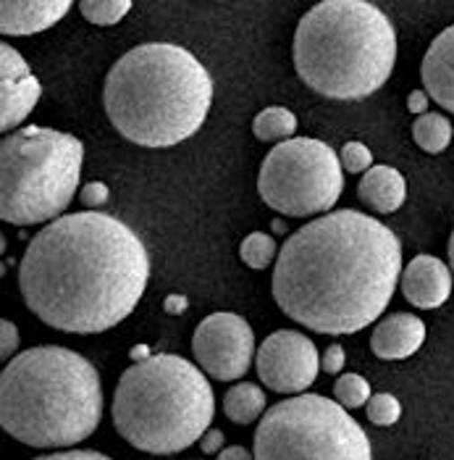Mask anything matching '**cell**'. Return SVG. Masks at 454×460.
I'll use <instances>...</instances> for the list:
<instances>
[{
  "instance_id": "obj_1",
  "label": "cell",
  "mask_w": 454,
  "mask_h": 460,
  "mask_svg": "<svg viewBox=\"0 0 454 460\" xmlns=\"http://www.w3.org/2000/svg\"><path fill=\"white\" fill-rule=\"evenodd\" d=\"M150 258L135 229L100 211L39 229L19 263L27 308L53 329L100 334L127 319L147 287Z\"/></svg>"
},
{
  "instance_id": "obj_2",
  "label": "cell",
  "mask_w": 454,
  "mask_h": 460,
  "mask_svg": "<svg viewBox=\"0 0 454 460\" xmlns=\"http://www.w3.org/2000/svg\"><path fill=\"white\" fill-rule=\"evenodd\" d=\"M402 274L397 234L360 211L323 213L279 250L274 300L320 334H354L389 308Z\"/></svg>"
},
{
  "instance_id": "obj_3",
  "label": "cell",
  "mask_w": 454,
  "mask_h": 460,
  "mask_svg": "<svg viewBox=\"0 0 454 460\" xmlns=\"http://www.w3.org/2000/svg\"><path fill=\"white\" fill-rule=\"evenodd\" d=\"M213 103V79L197 56L171 42L124 53L105 76L103 106L121 137L142 147L189 140Z\"/></svg>"
},
{
  "instance_id": "obj_4",
  "label": "cell",
  "mask_w": 454,
  "mask_h": 460,
  "mask_svg": "<svg viewBox=\"0 0 454 460\" xmlns=\"http://www.w3.org/2000/svg\"><path fill=\"white\" fill-rule=\"evenodd\" d=\"M103 419L98 368L69 348L39 345L0 374V426L22 445L56 450L84 442Z\"/></svg>"
},
{
  "instance_id": "obj_5",
  "label": "cell",
  "mask_w": 454,
  "mask_h": 460,
  "mask_svg": "<svg viewBox=\"0 0 454 460\" xmlns=\"http://www.w3.org/2000/svg\"><path fill=\"white\" fill-rule=\"evenodd\" d=\"M292 56L300 79L318 95L362 101L389 82L397 32L373 3L326 0L300 19Z\"/></svg>"
},
{
  "instance_id": "obj_6",
  "label": "cell",
  "mask_w": 454,
  "mask_h": 460,
  "mask_svg": "<svg viewBox=\"0 0 454 460\" xmlns=\"http://www.w3.org/2000/svg\"><path fill=\"white\" fill-rule=\"evenodd\" d=\"M113 426L142 453L174 456L203 439L215 413V397L205 374L163 353L127 368L113 394Z\"/></svg>"
},
{
  "instance_id": "obj_7",
  "label": "cell",
  "mask_w": 454,
  "mask_h": 460,
  "mask_svg": "<svg viewBox=\"0 0 454 460\" xmlns=\"http://www.w3.org/2000/svg\"><path fill=\"white\" fill-rule=\"evenodd\" d=\"M84 147L74 135L24 127L0 142V218L32 226L61 218L82 177Z\"/></svg>"
},
{
  "instance_id": "obj_8",
  "label": "cell",
  "mask_w": 454,
  "mask_h": 460,
  "mask_svg": "<svg viewBox=\"0 0 454 460\" xmlns=\"http://www.w3.org/2000/svg\"><path fill=\"white\" fill-rule=\"evenodd\" d=\"M255 460H371V439L336 400L300 394L266 411Z\"/></svg>"
},
{
  "instance_id": "obj_9",
  "label": "cell",
  "mask_w": 454,
  "mask_h": 460,
  "mask_svg": "<svg viewBox=\"0 0 454 460\" xmlns=\"http://www.w3.org/2000/svg\"><path fill=\"white\" fill-rule=\"evenodd\" d=\"M345 187V169L336 150L313 137L279 142L263 161L258 192L274 211L294 218L328 213Z\"/></svg>"
},
{
  "instance_id": "obj_10",
  "label": "cell",
  "mask_w": 454,
  "mask_h": 460,
  "mask_svg": "<svg viewBox=\"0 0 454 460\" xmlns=\"http://www.w3.org/2000/svg\"><path fill=\"white\" fill-rule=\"evenodd\" d=\"M192 353L208 376L218 382H234L252 366L255 334L240 314L218 311L197 323Z\"/></svg>"
},
{
  "instance_id": "obj_11",
  "label": "cell",
  "mask_w": 454,
  "mask_h": 460,
  "mask_svg": "<svg viewBox=\"0 0 454 460\" xmlns=\"http://www.w3.org/2000/svg\"><path fill=\"white\" fill-rule=\"evenodd\" d=\"M258 376L268 390L279 394H300L305 392L320 371V355L313 340L300 332L281 329L263 340L255 353Z\"/></svg>"
},
{
  "instance_id": "obj_12",
  "label": "cell",
  "mask_w": 454,
  "mask_h": 460,
  "mask_svg": "<svg viewBox=\"0 0 454 460\" xmlns=\"http://www.w3.org/2000/svg\"><path fill=\"white\" fill-rule=\"evenodd\" d=\"M0 129L11 132L35 111L42 87L22 53L8 42L0 45Z\"/></svg>"
},
{
  "instance_id": "obj_13",
  "label": "cell",
  "mask_w": 454,
  "mask_h": 460,
  "mask_svg": "<svg viewBox=\"0 0 454 460\" xmlns=\"http://www.w3.org/2000/svg\"><path fill=\"white\" fill-rule=\"evenodd\" d=\"M452 269L436 255H418L402 271V292L415 308L431 311L450 300L452 295Z\"/></svg>"
},
{
  "instance_id": "obj_14",
  "label": "cell",
  "mask_w": 454,
  "mask_h": 460,
  "mask_svg": "<svg viewBox=\"0 0 454 460\" xmlns=\"http://www.w3.org/2000/svg\"><path fill=\"white\" fill-rule=\"evenodd\" d=\"M69 8V0H3L0 32L11 37L35 35L61 22Z\"/></svg>"
},
{
  "instance_id": "obj_15",
  "label": "cell",
  "mask_w": 454,
  "mask_h": 460,
  "mask_svg": "<svg viewBox=\"0 0 454 460\" xmlns=\"http://www.w3.org/2000/svg\"><path fill=\"white\" fill-rule=\"evenodd\" d=\"M420 76L428 98L454 113V24L447 27L425 50Z\"/></svg>"
},
{
  "instance_id": "obj_16",
  "label": "cell",
  "mask_w": 454,
  "mask_h": 460,
  "mask_svg": "<svg viewBox=\"0 0 454 460\" xmlns=\"http://www.w3.org/2000/svg\"><path fill=\"white\" fill-rule=\"evenodd\" d=\"M425 340V323L413 314H394L379 321L371 337V350L384 360H405L420 350Z\"/></svg>"
},
{
  "instance_id": "obj_17",
  "label": "cell",
  "mask_w": 454,
  "mask_h": 460,
  "mask_svg": "<svg viewBox=\"0 0 454 460\" xmlns=\"http://www.w3.org/2000/svg\"><path fill=\"white\" fill-rule=\"evenodd\" d=\"M357 198L373 211L394 213L402 208V203L407 198V184L397 169L373 166L371 172H365V177L360 179Z\"/></svg>"
},
{
  "instance_id": "obj_18",
  "label": "cell",
  "mask_w": 454,
  "mask_h": 460,
  "mask_svg": "<svg viewBox=\"0 0 454 460\" xmlns=\"http://www.w3.org/2000/svg\"><path fill=\"white\" fill-rule=\"evenodd\" d=\"M263 408H266V394L252 382H242L223 394V413L234 424H252L255 419H260Z\"/></svg>"
},
{
  "instance_id": "obj_19",
  "label": "cell",
  "mask_w": 454,
  "mask_h": 460,
  "mask_svg": "<svg viewBox=\"0 0 454 460\" xmlns=\"http://www.w3.org/2000/svg\"><path fill=\"white\" fill-rule=\"evenodd\" d=\"M252 132L260 142H286L294 140L297 116L289 108L271 106L260 111L252 121Z\"/></svg>"
},
{
  "instance_id": "obj_20",
  "label": "cell",
  "mask_w": 454,
  "mask_h": 460,
  "mask_svg": "<svg viewBox=\"0 0 454 460\" xmlns=\"http://www.w3.org/2000/svg\"><path fill=\"white\" fill-rule=\"evenodd\" d=\"M413 137L418 142L420 150L436 155V153L447 150V145L452 142V124L441 113H423L413 124Z\"/></svg>"
},
{
  "instance_id": "obj_21",
  "label": "cell",
  "mask_w": 454,
  "mask_h": 460,
  "mask_svg": "<svg viewBox=\"0 0 454 460\" xmlns=\"http://www.w3.org/2000/svg\"><path fill=\"white\" fill-rule=\"evenodd\" d=\"M279 255V248L274 243L271 234H263V232H252L247 234L240 245V258L245 261L249 269L255 271H263L266 266H271V261Z\"/></svg>"
},
{
  "instance_id": "obj_22",
  "label": "cell",
  "mask_w": 454,
  "mask_h": 460,
  "mask_svg": "<svg viewBox=\"0 0 454 460\" xmlns=\"http://www.w3.org/2000/svg\"><path fill=\"white\" fill-rule=\"evenodd\" d=\"M79 11L87 22L110 27V24H118L132 11V3L129 0H84L79 3Z\"/></svg>"
},
{
  "instance_id": "obj_23",
  "label": "cell",
  "mask_w": 454,
  "mask_h": 460,
  "mask_svg": "<svg viewBox=\"0 0 454 460\" xmlns=\"http://www.w3.org/2000/svg\"><path fill=\"white\" fill-rule=\"evenodd\" d=\"M334 397L339 405H345L347 411L362 408L371 400V385L360 376V374H345L336 379L334 385Z\"/></svg>"
},
{
  "instance_id": "obj_24",
  "label": "cell",
  "mask_w": 454,
  "mask_h": 460,
  "mask_svg": "<svg viewBox=\"0 0 454 460\" xmlns=\"http://www.w3.org/2000/svg\"><path fill=\"white\" fill-rule=\"evenodd\" d=\"M365 413H368V421L376 426H391L399 421L402 416V405L394 394H371L368 405H365Z\"/></svg>"
},
{
  "instance_id": "obj_25",
  "label": "cell",
  "mask_w": 454,
  "mask_h": 460,
  "mask_svg": "<svg viewBox=\"0 0 454 460\" xmlns=\"http://www.w3.org/2000/svg\"><path fill=\"white\" fill-rule=\"evenodd\" d=\"M342 169H347L350 174H362L373 169V155L362 142H347L339 153Z\"/></svg>"
},
{
  "instance_id": "obj_26",
  "label": "cell",
  "mask_w": 454,
  "mask_h": 460,
  "mask_svg": "<svg viewBox=\"0 0 454 460\" xmlns=\"http://www.w3.org/2000/svg\"><path fill=\"white\" fill-rule=\"evenodd\" d=\"M108 198H110V192H108V187H105L103 181H90V184H84L79 190V200L87 208H103L105 203H108Z\"/></svg>"
},
{
  "instance_id": "obj_27",
  "label": "cell",
  "mask_w": 454,
  "mask_h": 460,
  "mask_svg": "<svg viewBox=\"0 0 454 460\" xmlns=\"http://www.w3.org/2000/svg\"><path fill=\"white\" fill-rule=\"evenodd\" d=\"M16 348H19V329L8 319H3L0 321V358L8 363L11 355H16Z\"/></svg>"
},
{
  "instance_id": "obj_28",
  "label": "cell",
  "mask_w": 454,
  "mask_h": 460,
  "mask_svg": "<svg viewBox=\"0 0 454 460\" xmlns=\"http://www.w3.org/2000/svg\"><path fill=\"white\" fill-rule=\"evenodd\" d=\"M342 368H345V350H342V345L326 348V353L320 355V371H326V374H339Z\"/></svg>"
},
{
  "instance_id": "obj_29",
  "label": "cell",
  "mask_w": 454,
  "mask_h": 460,
  "mask_svg": "<svg viewBox=\"0 0 454 460\" xmlns=\"http://www.w3.org/2000/svg\"><path fill=\"white\" fill-rule=\"evenodd\" d=\"M32 460H113L103 456V453H95V450H64V453H50V456H39Z\"/></svg>"
},
{
  "instance_id": "obj_30",
  "label": "cell",
  "mask_w": 454,
  "mask_h": 460,
  "mask_svg": "<svg viewBox=\"0 0 454 460\" xmlns=\"http://www.w3.org/2000/svg\"><path fill=\"white\" fill-rule=\"evenodd\" d=\"M221 445H223V431H221V429H208V431L203 434V439H200V450H203L205 456L221 453Z\"/></svg>"
},
{
  "instance_id": "obj_31",
  "label": "cell",
  "mask_w": 454,
  "mask_h": 460,
  "mask_svg": "<svg viewBox=\"0 0 454 460\" xmlns=\"http://www.w3.org/2000/svg\"><path fill=\"white\" fill-rule=\"evenodd\" d=\"M407 108L413 111V113H425V108H428V93L425 90H415V93H410V98H407Z\"/></svg>"
},
{
  "instance_id": "obj_32",
  "label": "cell",
  "mask_w": 454,
  "mask_h": 460,
  "mask_svg": "<svg viewBox=\"0 0 454 460\" xmlns=\"http://www.w3.org/2000/svg\"><path fill=\"white\" fill-rule=\"evenodd\" d=\"M218 460H255V456H249L245 447L234 445V447H226V450H221Z\"/></svg>"
},
{
  "instance_id": "obj_33",
  "label": "cell",
  "mask_w": 454,
  "mask_h": 460,
  "mask_svg": "<svg viewBox=\"0 0 454 460\" xmlns=\"http://www.w3.org/2000/svg\"><path fill=\"white\" fill-rule=\"evenodd\" d=\"M184 308H187V300L179 297V295H171V297L166 300V311H169V314H181Z\"/></svg>"
},
{
  "instance_id": "obj_34",
  "label": "cell",
  "mask_w": 454,
  "mask_h": 460,
  "mask_svg": "<svg viewBox=\"0 0 454 460\" xmlns=\"http://www.w3.org/2000/svg\"><path fill=\"white\" fill-rule=\"evenodd\" d=\"M450 269H452V277H454V229H452V237H450Z\"/></svg>"
},
{
  "instance_id": "obj_35",
  "label": "cell",
  "mask_w": 454,
  "mask_h": 460,
  "mask_svg": "<svg viewBox=\"0 0 454 460\" xmlns=\"http://www.w3.org/2000/svg\"><path fill=\"white\" fill-rule=\"evenodd\" d=\"M274 232H279V234H284V232H286V226H284L281 221H274Z\"/></svg>"
}]
</instances>
